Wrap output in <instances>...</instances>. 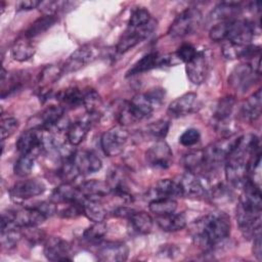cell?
I'll return each mask as SVG.
<instances>
[{
  "label": "cell",
  "instance_id": "cell-33",
  "mask_svg": "<svg viewBox=\"0 0 262 262\" xmlns=\"http://www.w3.org/2000/svg\"><path fill=\"white\" fill-rule=\"evenodd\" d=\"M242 9L239 2H222L212 10L211 17L220 21L235 19V16L241 13Z\"/></svg>",
  "mask_w": 262,
  "mask_h": 262
},
{
  "label": "cell",
  "instance_id": "cell-7",
  "mask_svg": "<svg viewBox=\"0 0 262 262\" xmlns=\"http://www.w3.org/2000/svg\"><path fill=\"white\" fill-rule=\"evenodd\" d=\"M145 160L152 168L168 169L173 163V152L164 139L157 140L145 151Z\"/></svg>",
  "mask_w": 262,
  "mask_h": 262
},
{
  "label": "cell",
  "instance_id": "cell-3",
  "mask_svg": "<svg viewBox=\"0 0 262 262\" xmlns=\"http://www.w3.org/2000/svg\"><path fill=\"white\" fill-rule=\"evenodd\" d=\"M249 159L235 150H232L225 161L226 180L234 187L243 188L245 183L250 179L248 170Z\"/></svg>",
  "mask_w": 262,
  "mask_h": 262
},
{
  "label": "cell",
  "instance_id": "cell-18",
  "mask_svg": "<svg viewBox=\"0 0 262 262\" xmlns=\"http://www.w3.org/2000/svg\"><path fill=\"white\" fill-rule=\"evenodd\" d=\"M198 110V95L193 92L185 93L174 99L168 106L167 114L172 118H180Z\"/></svg>",
  "mask_w": 262,
  "mask_h": 262
},
{
  "label": "cell",
  "instance_id": "cell-48",
  "mask_svg": "<svg viewBox=\"0 0 262 262\" xmlns=\"http://www.w3.org/2000/svg\"><path fill=\"white\" fill-rule=\"evenodd\" d=\"M18 128V121L13 117L2 118L1 120V140L10 137Z\"/></svg>",
  "mask_w": 262,
  "mask_h": 262
},
{
  "label": "cell",
  "instance_id": "cell-19",
  "mask_svg": "<svg viewBox=\"0 0 262 262\" xmlns=\"http://www.w3.org/2000/svg\"><path fill=\"white\" fill-rule=\"evenodd\" d=\"M13 224L18 228L36 227L43 223L47 218L34 206L26 207L18 210H11Z\"/></svg>",
  "mask_w": 262,
  "mask_h": 262
},
{
  "label": "cell",
  "instance_id": "cell-16",
  "mask_svg": "<svg viewBox=\"0 0 262 262\" xmlns=\"http://www.w3.org/2000/svg\"><path fill=\"white\" fill-rule=\"evenodd\" d=\"M234 104H235V98L231 95H227L219 99L213 115V122L217 130H221V131L230 130V127L232 126V123L230 121V116L234 107Z\"/></svg>",
  "mask_w": 262,
  "mask_h": 262
},
{
  "label": "cell",
  "instance_id": "cell-54",
  "mask_svg": "<svg viewBox=\"0 0 262 262\" xmlns=\"http://www.w3.org/2000/svg\"><path fill=\"white\" fill-rule=\"evenodd\" d=\"M145 94L147 95V97L149 98V100L151 101L154 106L156 107L163 102L164 97H165V89L154 88V89H150L149 91H147Z\"/></svg>",
  "mask_w": 262,
  "mask_h": 262
},
{
  "label": "cell",
  "instance_id": "cell-31",
  "mask_svg": "<svg viewBox=\"0 0 262 262\" xmlns=\"http://www.w3.org/2000/svg\"><path fill=\"white\" fill-rule=\"evenodd\" d=\"M156 222L164 231H178L186 226V217L183 213H170L156 217Z\"/></svg>",
  "mask_w": 262,
  "mask_h": 262
},
{
  "label": "cell",
  "instance_id": "cell-14",
  "mask_svg": "<svg viewBox=\"0 0 262 262\" xmlns=\"http://www.w3.org/2000/svg\"><path fill=\"white\" fill-rule=\"evenodd\" d=\"M45 184L39 179H27L16 182L10 188V196L15 202H21L40 195L45 191Z\"/></svg>",
  "mask_w": 262,
  "mask_h": 262
},
{
  "label": "cell",
  "instance_id": "cell-49",
  "mask_svg": "<svg viewBox=\"0 0 262 262\" xmlns=\"http://www.w3.org/2000/svg\"><path fill=\"white\" fill-rule=\"evenodd\" d=\"M201 139V133L195 128L186 129L179 137V142L183 146H192L196 144Z\"/></svg>",
  "mask_w": 262,
  "mask_h": 262
},
{
  "label": "cell",
  "instance_id": "cell-47",
  "mask_svg": "<svg viewBox=\"0 0 262 262\" xmlns=\"http://www.w3.org/2000/svg\"><path fill=\"white\" fill-rule=\"evenodd\" d=\"M17 229L18 228H10L1 231V245L3 248L12 249L17 245L21 237V233Z\"/></svg>",
  "mask_w": 262,
  "mask_h": 262
},
{
  "label": "cell",
  "instance_id": "cell-45",
  "mask_svg": "<svg viewBox=\"0 0 262 262\" xmlns=\"http://www.w3.org/2000/svg\"><path fill=\"white\" fill-rule=\"evenodd\" d=\"M170 128V123L166 120H158L156 122L150 123L146 127V133L156 138L157 140H162L168 134Z\"/></svg>",
  "mask_w": 262,
  "mask_h": 262
},
{
  "label": "cell",
  "instance_id": "cell-12",
  "mask_svg": "<svg viewBox=\"0 0 262 262\" xmlns=\"http://www.w3.org/2000/svg\"><path fill=\"white\" fill-rule=\"evenodd\" d=\"M255 35V26L245 19H232L229 21L226 40L237 45H249Z\"/></svg>",
  "mask_w": 262,
  "mask_h": 262
},
{
  "label": "cell",
  "instance_id": "cell-52",
  "mask_svg": "<svg viewBox=\"0 0 262 262\" xmlns=\"http://www.w3.org/2000/svg\"><path fill=\"white\" fill-rule=\"evenodd\" d=\"M196 49L188 43H184L181 46L178 47L177 51L175 52L177 57L179 58V60L181 62H188L191 58H193V56L196 54Z\"/></svg>",
  "mask_w": 262,
  "mask_h": 262
},
{
  "label": "cell",
  "instance_id": "cell-42",
  "mask_svg": "<svg viewBox=\"0 0 262 262\" xmlns=\"http://www.w3.org/2000/svg\"><path fill=\"white\" fill-rule=\"evenodd\" d=\"M34 162H35L34 154L20 155L13 166L14 174L20 177L29 175L34 167Z\"/></svg>",
  "mask_w": 262,
  "mask_h": 262
},
{
  "label": "cell",
  "instance_id": "cell-6",
  "mask_svg": "<svg viewBox=\"0 0 262 262\" xmlns=\"http://www.w3.org/2000/svg\"><path fill=\"white\" fill-rule=\"evenodd\" d=\"M128 131L123 126H116L105 131L100 138L103 152L108 157H117L123 152L128 141Z\"/></svg>",
  "mask_w": 262,
  "mask_h": 262
},
{
  "label": "cell",
  "instance_id": "cell-1",
  "mask_svg": "<svg viewBox=\"0 0 262 262\" xmlns=\"http://www.w3.org/2000/svg\"><path fill=\"white\" fill-rule=\"evenodd\" d=\"M242 189L243 193L236 206V220L243 235L254 238L261 233V192L251 178Z\"/></svg>",
  "mask_w": 262,
  "mask_h": 262
},
{
  "label": "cell",
  "instance_id": "cell-34",
  "mask_svg": "<svg viewBox=\"0 0 262 262\" xmlns=\"http://www.w3.org/2000/svg\"><path fill=\"white\" fill-rule=\"evenodd\" d=\"M159 59L160 55L158 52L154 51L147 53L142 58H140L136 63H134L132 68L129 69V71L126 74V77L135 76L138 74L148 72L155 68H159Z\"/></svg>",
  "mask_w": 262,
  "mask_h": 262
},
{
  "label": "cell",
  "instance_id": "cell-13",
  "mask_svg": "<svg viewBox=\"0 0 262 262\" xmlns=\"http://www.w3.org/2000/svg\"><path fill=\"white\" fill-rule=\"evenodd\" d=\"M209 70V59L205 51H198L193 58L185 63V72L187 78L195 85H200L206 81Z\"/></svg>",
  "mask_w": 262,
  "mask_h": 262
},
{
  "label": "cell",
  "instance_id": "cell-15",
  "mask_svg": "<svg viewBox=\"0 0 262 262\" xmlns=\"http://www.w3.org/2000/svg\"><path fill=\"white\" fill-rule=\"evenodd\" d=\"M106 183L116 196H119L125 202H132L133 196L128 185V179L122 169L113 167L107 173Z\"/></svg>",
  "mask_w": 262,
  "mask_h": 262
},
{
  "label": "cell",
  "instance_id": "cell-26",
  "mask_svg": "<svg viewBox=\"0 0 262 262\" xmlns=\"http://www.w3.org/2000/svg\"><path fill=\"white\" fill-rule=\"evenodd\" d=\"M50 200L56 204H71L83 202L85 198L82 195L79 187H75L68 182H62L53 190Z\"/></svg>",
  "mask_w": 262,
  "mask_h": 262
},
{
  "label": "cell",
  "instance_id": "cell-24",
  "mask_svg": "<svg viewBox=\"0 0 262 262\" xmlns=\"http://www.w3.org/2000/svg\"><path fill=\"white\" fill-rule=\"evenodd\" d=\"M74 162L80 172V174L88 175L100 170L102 164L101 160L90 150L76 151L74 156Z\"/></svg>",
  "mask_w": 262,
  "mask_h": 262
},
{
  "label": "cell",
  "instance_id": "cell-22",
  "mask_svg": "<svg viewBox=\"0 0 262 262\" xmlns=\"http://www.w3.org/2000/svg\"><path fill=\"white\" fill-rule=\"evenodd\" d=\"M16 149L20 155L25 154H33L34 150H41L42 147V130L31 128L25 132H23L17 141H16Z\"/></svg>",
  "mask_w": 262,
  "mask_h": 262
},
{
  "label": "cell",
  "instance_id": "cell-37",
  "mask_svg": "<svg viewBox=\"0 0 262 262\" xmlns=\"http://www.w3.org/2000/svg\"><path fill=\"white\" fill-rule=\"evenodd\" d=\"M132 228L141 234L149 233L152 229L154 221L151 216L143 211H135L131 217L128 219Z\"/></svg>",
  "mask_w": 262,
  "mask_h": 262
},
{
  "label": "cell",
  "instance_id": "cell-5",
  "mask_svg": "<svg viewBox=\"0 0 262 262\" xmlns=\"http://www.w3.org/2000/svg\"><path fill=\"white\" fill-rule=\"evenodd\" d=\"M237 138L228 136L209 144L203 149L204 160L209 171L214 170L218 165L227 160L237 142Z\"/></svg>",
  "mask_w": 262,
  "mask_h": 262
},
{
  "label": "cell",
  "instance_id": "cell-28",
  "mask_svg": "<svg viewBox=\"0 0 262 262\" xmlns=\"http://www.w3.org/2000/svg\"><path fill=\"white\" fill-rule=\"evenodd\" d=\"M93 122L94 121L87 116V118L85 119H81L79 121L71 123L66 132L67 140L74 146L80 144L88 134Z\"/></svg>",
  "mask_w": 262,
  "mask_h": 262
},
{
  "label": "cell",
  "instance_id": "cell-50",
  "mask_svg": "<svg viewBox=\"0 0 262 262\" xmlns=\"http://www.w3.org/2000/svg\"><path fill=\"white\" fill-rule=\"evenodd\" d=\"M83 202H75L66 204L67 207L59 212V215L63 218H76L83 214Z\"/></svg>",
  "mask_w": 262,
  "mask_h": 262
},
{
  "label": "cell",
  "instance_id": "cell-43",
  "mask_svg": "<svg viewBox=\"0 0 262 262\" xmlns=\"http://www.w3.org/2000/svg\"><path fill=\"white\" fill-rule=\"evenodd\" d=\"M79 174L80 172L74 162V157L61 161L58 175L63 182L72 183V181H74L79 176Z\"/></svg>",
  "mask_w": 262,
  "mask_h": 262
},
{
  "label": "cell",
  "instance_id": "cell-17",
  "mask_svg": "<svg viewBox=\"0 0 262 262\" xmlns=\"http://www.w3.org/2000/svg\"><path fill=\"white\" fill-rule=\"evenodd\" d=\"M44 255L49 261H71V247L59 236H50L44 244Z\"/></svg>",
  "mask_w": 262,
  "mask_h": 262
},
{
  "label": "cell",
  "instance_id": "cell-38",
  "mask_svg": "<svg viewBox=\"0 0 262 262\" xmlns=\"http://www.w3.org/2000/svg\"><path fill=\"white\" fill-rule=\"evenodd\" d=\"M83 214L93 222L104 221L107 212L100 201L85 200L83 203Z\"/></svg>",
  "mask_w": 262,
  "mask_h": 262
},
{
  "label": "cell",
  "instance_id": "cell-32",
  "mask_svg": "<svg viewBox=\"0 0 262 262\" xmlns=\"http://www.w3.org/2000/svg\"><path fill=\"white\" fill-rule=\"evenodd\" d=\"M55 97L63 108H75L83 104L84 92L77 87H69L57 92Z\"/></svg>",
  "mask_w": 262,
  "mask_h": 262
},
{
  "label": "cell",
  "instance_id": "cell-2",
  "mask_svg": "<svg viewBox=\"0 0 262 262\" xmlns=\"http://www.w3.org/2000/svg\"><path fill=\"white\" fill-rule=\"evenodd\" d=\"M190 233L201 247L212 250L229 236L230 219L223 212L207 214L191 224Z\"/></svg>",
  "mask_w": 262,
  "mask_h": 262
},
{
  "label": "cell",
  "instance_id": "cell-10",
  "mask_svg": "<svg viewBox=\"0 0 262 262\" xmlns=\"http://www.w3.org/2000/svg\"><path fill=\"white\" fill-rule=\"evenodd\" d=\"M95 254L97 259L103 262H122L127 260L129 249L123 242H100Z\"/></svg>",
  "mask_w": 262,
  "mask_h": 262
},
{
  "label": "cell",
  "instance_id": "cell-9",
  "mask_svg": "<svg viewBox=\"0 0 262 262\" xmlns=\"http://www.w3.org/2000/svg\"><path fill=\"white\" fill-rule=\"evenodd\" d=\"M155 27H156V21L151 19L147 25L143 27L136 28V29L128 28V30L125 33H123V35L118 41V44L116 46L117 52L124 53L132 49L133 47H135L137 44H139L141 41H143L146 37L150 35Z\"/></svg>",
  "mask_w": 262,
  "mask_h": 262
},
{
  "label": "cell",
  "instance_id": "cell-56",
  "mask_svg": "<svg viewBox=\"0 0 262 262\" xmlns=\"http://www.w3.org/2000/svg\"><path fill=\"white\" fill-rule=\"evenodd\" d=\"M134 212H135V210L131 209L129 207H118L113 211V215L116 217H119V218L129 219Z\"/></svg>",
  "mask_w": 262,
  "mask_h": 262
},
{
  "label": "cell",
  "instance_id": "cell-29",
  "mask_svg": "<svg viewBox=\"0 0 262 262\" xmlns=\"http://www.w3.org/2000/svg\"><path fill=\"white\" fill-rule=\"evenodd\" d=\"M262 110V97L261 89H258L254 94H252L248 99L242 104L241 116L245 121L255 122L259 119Z\"/></svg>",
  "mask_w": 262,
  "mask_h": 262
},
{
  "label": "cell",
  "instance_id": "cell-51",
  "mask_svg": "<svg viewBox=\"0 0 262 262\" xmlns=\"http://www.w3.org/2000/svg\"><path fill=\"white\" fill-rule=\"evenodd\" d=\"M67 4L68 2H62V1H45V2L41 1L39 7L44 14L55 15V13L58 12L60 9L64 8V5Z\"/></svg>",
  "mask_w": 262,
  "mask_h": 262
},
{
  "label": "cell",
  "instance_id": "cell-41",
  "mask_svg": "<svg viewBox=\"0 0 262 262\" xmlns=\"http://www.w3.org/2000/svg\"><path fill=\"white\" fill-rule=\"evenodd\" d=\"M63 74L62 67H57L54 64L47 66L43 69V71L40 74V85L42 88H48L49 85L55 83L60 76Z\"/></svg>",
  "mask_w": 262,
  "mask_h": 262
},
{
  "label": "cell",
  "instance_id": "cell-30",
  "mask_svg": "<svg viewBox=\"0 0 262 262\" xmlns=\"http://www.w3.org/2000/svg\"><path fill=\"white\" fill-rule=\"evenodd\" d=\"M83 105L87 113V116L90 117L94 122L99 120L102 114V99L98 92L94 89H88L84 92Z\"/></svg>",
  "mask_w": 262,
  "mask_h": 262
},
{
  "label": "cell",
  "instance_id": "cell-57",
  "mask_svg": "<svg viewBox=\"0 0 262 262\" xmlns=\"http://www.w3.org/2000/svg\"><path fill=\"white\" fill-rule=\"evenodd\" d=\"M40 3H41V1H37V0L21 1L18 3V9L19 10H31V9L39 7Z\"/></svg>",
  "mask_w": 262,
  "mask_h": 262
},
{
  "label": "cell",
  "instance_id": "cell-20",
  "mask_svg": "<svg viewBox=\"0 0 262 262\" xmlns=\"http://www.w3.org/2000/svg\"><path fill=\"white\" fill-rule=\"evenodd\" d=\"M94 48L91 45H84L76 49L62 66L63 73L76 72L94 59Z\"/></svg>",
  "mask_w": 262,
  "mask_h": 262
},
{
  "label": "cell",
  "instance_id": "cell-35",
  "mask_svg": "<svg viewBox=\"0 0 262 262\" xmlns=\"http://www.w3.org/2000/svg\"><path fill=\"white\" fill-rule=\"evenodd\" d=\"M56 21H57V18L55 15L43 14L42 16H40L39 18H37L35 21L31 24V26L25 32V37L28 39L37 37L42 33L46 32L48 29H50Z\"/></svg>",
  "mask_w": 262,
  "mask_h": 262
},
{
  "label": "cell",
  "instance_id": "cell-25",
  "mask_svg": "<svg viewBox=\"0 0 262 262\" xmlns=\"http://www.w3.org/2000/svg\"><path fill=\"white\" fill-rule=\"evenodd\" d=\"M78 187L85 200L100 201L112 192L106 181H100L96 179L84 181Z\"/></svg>",
  "mask_w": 262,
  "mask_h": 262
},
{
  "label": "cell",
  "instance_id": "cell-23",
  "mask_svg": "<svg viewBox=\"0 0 262 262\" xmlns=\"http://www.w3.org/2000/svg\"><path fill=\"white\" fill-rule=\"evenodd\" d=\"M174 196H181V190L177 180L161 179L148 190L146 198L152 201L157 199H173Z\"/></svg>",
  "mask_w": 262,
  "mask_h": 262
},
{
  "label": "cell",
  "instance_id": "cell-46",
  "mask_svg": "<svg viewBox=\"0 0 262 262\" xmlns=\"http://www.w3.org/2000/svg\"><path fill=\"white\" fill-rule=\"evenodd\" d=\"M229 21L230 20H223V21H219L218 24L214 25L210 29V32H209L210 39L215 42L225 41L227 38V34H228Z\"/></svg>",
  "mask_w": 262,
  "mask_h": 262
},
{
  "label": "cell",
  "instance_id": "cell-55",
  "mask_svg": "<svg viewBox=\"0 0 262 262\" xmlns=\"http://www.w3.org/2000/svg\"><path fill=\"white\" fill-rule=\"evenodd\" d=\"M254 242H253V248H252V251H253V255L256 257V259L258 261H261L262 260V244H261V233L256 235L254 238Z\"/></svg>",
  "mask_w": 262,
  "mask_h": 262
},
{
  "label": "cell",
  "instance_id": "cell-27",
  "mask_svg": "<svg viewBox=\"0 0 262 262\" xmlns=\"http://www.w3.org/2000/svg\"><path fill=\"white\" fill-rule=\"evenodd\" d=\"M128 105L131 114L137 122L149 118L155 108L154 104L145 93H139L134 95L131 100L128 101Z\"/></svg>",
  "mask_w": 262,
  "mask_h": 262
},
{
  "label": "cell",
  "instance_id": "cell-8",
  "mask_svg": "<svg viewBox=\"0 0 262 262\" xmlns=\"http://www.w3.org/2000/svg\"><path fill=\"white\" fill-rule=\"evenodd\" d=\"M258 74L252 69L249 63H242L236 66L228 77V84L230 87L239 93L248 91L257 80Z\"/></svg>",
  "mask_w": 262,
  "mask_h": 262
},
{
  "label": "cell",
  "instance_id": "cell-36",
  "mask_svg": "<svg viewBox=\"0 0 262 262\" xmlns=\"http://www.w3.org/2000/svg\"><path fill=\"white\" fill-rule=\"evenodd\" d=\"M35 51L36 49L33 43L25 37V39H19L14 42L11 47V56L14 60L26 61L33 57Z\"/></svg>",
  "mask_w": 262,
  "mask_h": 262
},
{
  "label": "cell",
  "instance_id": "cell-40",
  "mask_svg": "<svg viewBox=\"0 0 262 262\" xmlns=\"http://www.w3.org/2000/svg\"><path fill=\"white\" fill-rule=\"evenodd\" d=\"M148 208L156 216L167 215L176 211L177 203L174 199H157L149 202Z\"/></svg>",
  "mask_w": 262,
  "mask_h": 262
},
{
  "label": "cell",
  "instance_id": "cell-21",
  "mask_svg": "<svg viewBox=\"0 0 262 262\" xmlns=\"http://www.w3.org/2000/svg\"><path fill=\"white\" fill-rule=\"evenodd\" d=\"M63 113L64 108L61 105H50L34 118L36 123L33 124L32 128L41 130H51L55 128L64 118Z\"/></svg>",
  "mask_w": 262,
  "mask_h": 262
},
{
  "label": "cell",
  "instance_id": "cell-11",
  "mask_svg": "<svg viewBox=\"0 0 262 262\" xmlns=\"http://www.w3.org/2000/svg\"><path fill=\"white\" fill-rule=\"evenodd\" d=\"M204 178L196 174L187 172L184 173L179 180H177L181 196L191 198V199H201L208 194V188L204 182Z\"/></svg>",
  "mask_w": 262,
  "mask_h": 262
},
{
  "label": "cell",
  "instance_id": "cell-44",
  "mask_svg": "<svg viewBox=\"0 0 262 262\" xmlns=\"http://www.w3.org/2000/svg\"><path fill=\"white\" fill-rule=\"evenodd\" d=\"M151 20L150 13L144 7H136L132 12L128 20V28L136 29L147 25Z\"/></svg>",
  "mask_w": 262,
  "mask_h": 262
},
{
  "label": "cell",
  "instance_id": "cell-53",
  "mask_svg": "<svg viewBox=\"0 0 262 262\" xmlns=\"http://www.w3.org/2000/svg\"><path fill=\"white\" fill-rule=\"evenodd\" d=\"M34 207L38 209L46 218L51 217L57 213V205L51 200L48 202H41L38 205H35Z\"/></svg>",
  "mask_w": 262,
  "mask_h": 262
},
{
  "label": "cell",
  "instance_id": "cell-39",
  "mask_svg": "<svg viewBox=\"0 0 262 262\" xmlns=\"http://www.w3.org/2000/svg\"><path fill=\"white\" fill-rule=\"evenodd\" d=\"M107 232V225L104 221L94 222L83 231V238L88 243L98 244Z\"/></svg>",
  "mask_w": 262,
  "mask_h": 262
},
{
  "label": "cell",
  "instance_id": "cell-4",
  "mask_svg": "<svg viewBox=\"0 0 262 262\" xmlns=\"http://www.w3.org/2000/svg\"><path fill=\"white\" fill-rule=\"evenodd\" d=\"M202 23V12L195 7H188L181 11L169 28V35L175 38L193 34Z\"/></svg>",
  "mask_w": 262,
  "mask_h": 262
}]
</instances>
